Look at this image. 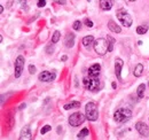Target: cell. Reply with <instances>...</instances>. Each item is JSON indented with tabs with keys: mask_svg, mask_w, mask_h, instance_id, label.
I'll return each mask as SVG.
<instances>
[{
	"mask_svg": "<svg viewBox=\"0 0 149 140\" xmlns=\"http://www.w3.org/2000/svg\"><path fill=\"white\" fill-rule=\"evenodd\" d=\"M131 117H132V111L129 108H119V109L116 110V113L113 115L115 121L118 123L127 122Z\"/></svg>",
	"mask_w": 149,
	"mask_h": 140,
	"instance_id": "1",
	"label": "cell"
},
{
	"mask_svg": "<svg viewBox=\"0 0 149 140\" xmlns=\"http://www.w3.org/2000/svg\"><path fill=\"white\" fill-rule=\"evenodd\" d=\"M93 45L95 52L97 53V55H100V56H102L107 52H109V43L104 38H99L97 40L94 41Z\"/></svg>",
	"mask_w": 149,
	"mask_h": 140,
	"instance_id": "2",
	"label": "cell"
},
{
	"mask_svg": "<svg viewBox=\"0 0 149 140\" xmlns=\"http://www.w3.org/2000/svg\"><path fill=\"white\" fill-rule=\"evenodd\" d=\"M83 83L86 90H90L92 92H96L100 88V80L97 77H92V76H88V78L85 77L83 79Z\"/></svg>",
	"mask_w": 149,
	"mask_h": 140,
	"instance_id": "3",
	"label": "cell"
},
{
	"mask_svg": "<svg viewBox=\"0 0 149 140\" xmlns=\"http://www.w3.org/2000/svg\"><path fill=\"white\" fill-rule=\"evenodd\" d=\"M85 114H86V118L88 121H96L99 117V113H97V107L94 102H88L85 107Z\"/></svg>",
	"mask_w": 149,
	"mask_h": 140,
	"instance_id": "4",
	"label": "cell"
},
{
	"mask_svg": "<svg viewBox=\"0 0 149 140\" xmlns=\"http://www.w3.org/2000/svg\"><path fill=\"white\" fill-rule=\"evenodd\" d=\"M117 18L118 20L120 21V23L123 24V25H125V27H131L132 25V18H131V15L124 9V8H122V9H118L117 10Z\"/></svg>",
	"mask_w": 149,
	"mask_h": 140,
	"instance_id": "5",
	"label": "cell"
},
{
	"mask_svg": "<svg viewBox=\"0 0 149 140\" xmlns=\"http://www.w3.org/2000/svg\"><path fill=\"white\" fill-rule=\"evenodd\" d=\"M85 122V116L81 113H74L72 115H70L69 117V124L71 126H79L80 124Z\"/></svg>",
	"mask_w": 149,
	"mask_h": 140,
	"instance_id": "6",
	"label": "cell"
},
{
	"mask_svg": "<svg viewBox=\"0 0 149 140\" xmlns=\"http://www.w3.org/2000/svg\"><path fill=\"white\" fill-rule=\"evenodd\" d=\"M24 57L22 55H19L16 61H15V77L19 78V76L22 75V71L24 69Z\"/></svg>",
	"mask_w": 149,
	"mask_h": 140,
	"instance_id": "7",
	"label": "cell"
},
{
	"mask_svg": "<svg viewBox=\"0 0 149 140\" xmlns=\"http://www.w3.org/2000/svg\"><path fill=\"white\" fill-rule=\"evenodd\" d=\"M56 77L55 72H51V71H42L40 75H39V80L41 82H45V83H48V82H52L54 80Z\"/></svg>",
	"mask_w": 149,
	"mask_h": 140,
	"instance_id": "8",
	"label": "cell"
},
{
	"mask_svg": "<svg viewBox=\"0 0 149 140\" xmlns=\"http://www.w3.org/2000/svg\"><path fill=\"white\" fill-rule=\"evenodd\" d=\"M135 129H136V131H138L141 136H143V137H147L149 134V127L143 122L136 123V124H135Z\"/></svg>",
	"mask_w": 149,
	"mask_h": 140,
	"instance_id": "9",
	"label": "cell"
},
{
	"mask_svg": "<svg viewBox=\"0 0 149 140\" xmlns=\"http://www.w3.org/2000/svg\"><path fill=\"white\" fill-rule=\"evenodd\" d=\"M30 140L32 139V133L30 131V127L29 126H24L22 130H21V133H19V140Z\"/></svg>",
	"mask_w": 149,
	"mask_h": 140,
	"instance_id": "10",
	"label": "cell"
},
{
	"mask_svg": "<svg viewBox=\"0 0 149 140\" xmlns=\"http://www.w3.org/2000/svg\"><path fill=\"white\" fill-rule=\"evenodd\" d=\"M123 66H124L123 60H120V59H116V61H115V74H116V76H117V78H118L119 80L122 79L120 72H122Z\"/></svg>",
	"mask_w": 149,
	"mask_h": 140,
	"instance_id": "11",
	"label": "cell"
},
{
	"mask_svg": "<svg viewBox=\"0 0 149 140\" xmlns=\"http://www.w3.org/2000/svg\"><path fill=\"white\" fill-rule=\"evenodd\" d=\"M100 70H101V66L99 63H95L93 66H91L88 68V76H92V77H97L99 74H100Z\"/></svg>",
	"mask_w": 149,
	"mask_h": 140,
	"instance_id": "12",
	"label": "cell"
},
{
	"mask_svg": "<svg viewBox=\"0 0 149 140\" xmlns=\"http://www.w3.org/2000/svg\"><path fill=\"white\" fill-rule=\"evenodd\" d=\"M64 44H65V47L68 48H71L74 45V34H68L65 36V39H64Z\"/></svg>",
	"mask_w": 149,
	"mask_h": 140,
	"instance_id": "13",
	"label": "cell"
},
{
	"mask_svg": "<svg viewBox=\"0 0 149 140\" xmlns=\"http://www.w3.org/2000/svg\"><path fill=\"white\" fill-rule=\"evenodd\" d=\"M112 0H100V7L103 10H110L112 7Z\"/></svg>",
	"mask_w": 149,
	"mask_h": 140,
	"instance_id": "14",
	"label": "cell"
},
{
	"mask_svg": "<svg viewBox=\"0 0 149 140\" xmlns=\"http://www.w3.org/2000/svg\"><path fill=\"white\" fill-rule=\"evenodd\" d=\"M92 44H94L93 36H86V37H84V39H83V45H84V47H86V48L90 50V47H91Z\"/></svg>",
	"mask_w": 149,
	"mask_h": 140,
	"instance_id": "15",
	"label": "cell"
},
{
	"mask_svg": "<svg viewBox=\"0 0 149 140\" xmlns=\"http://www.w3.org/2000/svg\"><path fill=\"white\" fill-rule=\"evenodd\" d=\"M108 28H109V30H110V31L116 32V34H119V32L122 31L120 27H119L117 23H115L113 21H109V23H108Z\"/></svg>",
	"mask_w": 149,
	"mask_h": 140,
	"instance_id": "16",
	"label": "cell"
},
{
	"mask_svg": "<svg viewBox=\"0 0 149 140\" xmlns=\"http://www.w3.org/2000/svg\"><path fill=\"white\" fill-rule=\"evenodd\" d=\"M142 72H143V66H142L141 63H138L136 67H135V69H134V71H133L134 76H135V77H140V76L142 75Z\"/></svg>",
	"mask_w": 149,
	"mask_h": 140,
	"instance_id": "17",
	"label": "cell"
},
{
	"mask_svg": "<svg viewBox=\"0 0 149 140\" xmlns=\"http://www.w3.org/2000/svg\"><path fill=\"white\" fill-rule=\"evenodd\" d=\"M80 107V102L79 101H72L70 104H67L64 106V109L65 110H69V109H74V108H79Z\"/></svg>",
	"mask_w": 149,
	"mask_h": 140,
	"instance_id": "18",
	"label": "cell"
},
{
	"mask_svg": "<svg viewBox=\"0 0 149 140\" xmlns=\"http://www.w3.org/2000/svg\"><path fill=\"white\" fill-rule=\"evenodd\" d=\"M148 31V25H139L136 28V34L138 35H145Z\"/></svg>",
	"mask_w": 149,
	"mask_h": 140,
	"instance_id": "19",
	"label": "cell"
},
{
	"mask_svg": "<svg viewBox=\"0 0 149 140\" xmlns=\"http://www.w3.org/2000/svg\"><path fill=\"white\" fill-rule=\"evenodd\" d=\"M145 90H146V85H145V84H141V85H139V88H138V91H136V93H138V97H139V98H143V94H145Z\"/></svg>",
	"mask_w": 149,
	"mask_h": 140,
	"instance_id": "20",
	"label": "cell"
},
{
	"mask_svg": "<svg viewBox=\"0 0 149 140\" xmlns=\"http://www.w3.org/2000/svg\"><path fill=\"white\" fill-rule=\"evenodd\" d=\"M88 133H90V132H88V129L84 127V129L78 133V136H77V137H78V138H80V139H83V138L87 137V136H88Z\"/></svg>",
	"mask_w": 149,
	"mask_h": 140,
	"instance_id": "21",
	"label": "cell"
},
{
	"mask_svg": "<svg viewBox=\"0 0 149 140\" xmlns=\"http://www.w3.org/2000/svg\"><path fill=\"white\" fill-rule=\"evenodd\" d=\"M60 36H61V34H60L58 31H55V32H54V35H53V37H52V43H53V44H56V43L58 41Z\"/></svg>",
	"mask_w": 149,
	"mask_h": 140,
	"instance_id": "22",
	"label": "cell"
},
{
	"mask_svg": "<svg viewBox=\"0 0 149 140\" xmlns=\"http://www.w3.org/2000/svg\"><path fill=\"white\" fill-rule=\"evenodd\" d=\"M72 28H74V30H76V31L80 30V29H81V22H80V21H76V22H74Z\"/></svg>",
	"mask_w": 149,
	"mask_h": 140,
	"instance_id": "23",
	"label": "cell"
},
{
	"mask_svg": "<svg viewBox=\"0 0 149 140\" xmlns=\"http://www.w3.org/2000/svg\"><path fill=\"white\" fill-rule=\"evenodd\" d=\"M51 129H52L51 125H45V126L40 130V133H41V134H45V133H47L48 131H51Z\"/></svg>",
	"mask_w": 149,
	"mask_h": 140,
	"instance_id": "24",
	"label": "cell"
},
{
	"mask_svg": "<svg viewBox=\"0 0 149 140\" xmlns=\"http://www.w3.org/2000/svg\"><path fill=\"white\" fill-rule=\"evenodd\" d=\"M29 72H30L31 75H33V74L36 72V67H35V66H32V64H31V66H29Z\"/></svg>",
	"mask_w": 149,
	"mask_h": 140,
	"instance_id": "25",
	"label": "cell"
},
{
	"mask_svg": "<svg viewBox=\"0 0 149 140\" xmlns=\"http://www.w3.org/2000/svg\"><path fill=\"white\" fill-rule=\"evenodd\" d=\"M46 5V0H39L38 1V7H45Z\"/></svg>",
	"mask_w": 149,
	"mask_h": 140,
	"instance_id": "26",
	"label": "cell"
},
{
	"mask_svg": "<svg viewBox=\"0 0 149 140\" xmlns=\"http://www.w3.org/2000/svg\"><path fill=\"white\" fill-rule=\"evenodd\" d=\"M85 24H86L88 28H92V27H93V22H92L91 20H86V21H85Z\"/></svg>",
	"mask_w": 149,
	"mask_h": 140,
	"instance_id": "27",
	"label": "cell"
},
{
	"mask_svg": "<svg viewBox=\"0 0 149 140\" xmlns=\"http://www.w3.org/2000/svg\"><path fill=\"white\" fill-rule=\"evenodd\" d=\"M57 4H62V5H65V0H56Z\"/></svg>",
	"mask_w": 149,
	"mask_h": 140,
	"instance_id": "28",
	"label": "cell"
},
{
	"mask_svg": "<svg viewBox=\"0 0 149 140\" xmlns=\"http://www.w3.org/2000/svg\"><path fill=\"white\" fill-rule=\"evenodd\" d=\"M12 2H13V0H9V2H8V5H7V7H10V5H12Z\"/></svg>",
	"mask_w": 149,
	"mask_h": 140,
	"instance_id": "29",
	"label": "cell"
},
{
	"mask_svg": "<svg viewBox=\"0 0 149 140\" xmlns=\"http://www.w3.org/2000/svg\"><path fill=\"white\" fill-rule=\"evenodd\" d=\"M61 60H62V61H65V60H67V56H65V55H64V56H62V59H61Z\"/></svg>",
	"mask_w": 149,
	"mask_h": 140,
	"instance_id": "30",
	"label": "cell"
},
{
	"mask_svg": "<svg viewBox=\"0 0 149 140\" xmlns=\"http://www.w3.org/2000/svg\"><path fill=\"white\" fill-rule=\"evenodd\" d=\"M111 86H112V88H117V85H116V83H112V84H111Z\"/></svg>",
	"mask_w": 149,
	"mask_h": 140,
	"instance_id": "31",
	"label": "cell"
},
{
	"mask_svg": "<svg viewBox=\"0 0 149 140\" xmlns=\"http://www.w3.org/2000/svg\"><path fill=\"white\" fill-rule=\"evenodd\" d=\"M25 1H26V0H21V2H22V4H23V2H25Z\"/></svg>",
	"mask_w": 149,
	"mask_h": 140,
	"instance_id": "32",
	"label": "cell"
},
{
	"mask_svg": "<svg viewBox=\"0 0 149 140\" xmlns=\"http://www.w3.org/2000/svg\"><path fill=\"white\" fill-rule=\"evenodd\" d=\"M130 1H135V0H130Z\"/></svg>",
	"mask_w": 149,
	"mask_h": 140,
	"instance_id": "33",
	"label": "cell"
}]
</instances>
